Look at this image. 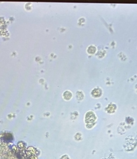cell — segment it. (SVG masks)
<instances>
[{
  "instance_id": "6da1fadb",
  "label": "cell",
  "mask_w": 137,
  "mask_h": 159,
  "mask_svg": "<svg viewBox=\"0 0 137 159\" xmlns=\"http://www.w3.org/2000/svg\"><path fill=\"white\" fill-rule=\"evenodd\" d=\"M102 90L100 87H96L94 88L91 91V95L94 98H98L102 95Z\"/></svg>"
},
{
  "instance_id": "7a4b0ae2",
  "label": "cell",
  "mask_w": 137,
  "mask_h": 159,
  "mask_svg": "<svg viewBox=\"0 0 137 159\" xmlns=\"http://www.w3.org/2000/svg\"><path fill=\"white\" fill-rule=\"evenodd\" d=\"M87 51L88 53L91 54V55H93L97 51V48L95 47L94 46L91 45L88 47Z\"/></svg>"
},
{
  "instance_id": "3957f363",
  "label": "cell",
  "mask_w": 137,
  "mask_h": 159,
  "mask_svg": "<svg viewBox=\"0 0 137 159\" xmlns=\"http://www.w3.org/2000/svg\"><path fill=\"white\" fill-rule=\"evenodd\" d=\"M72 96H73L72 93L70 92V91H65V92H64V93H63V97H64V98L65 99H67V100L70 99L72 97Z\"/></svg>"
}]
</instances>
